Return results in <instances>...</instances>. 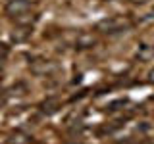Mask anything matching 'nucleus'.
<instances>
[{
  "label": "nucleus",
  "mask_w": 154,
  "mask_h": 144,
  "mask_svg": "<svg viewBox=\"0 0 154 144\" xmlns=\"http://www.w3.org/2000/svg\"><path fill=\"white\" fill-rule=\"evenodd\" d=\"M150 79H152V81H154V69H152V71H150Z\"/></svg>",
  "instance_id": "4"
},
{
  "label": "nucleus",
  "mask_w": 154,
  "mask_h": 144,
  "mask_svg": "<svg viewBox=\"0 0 154 144\" xmlns=\"http://www.w3.org/2000/svg\"><path fill=\"white\" fill-rule=\"evenodd\" d=\"M135 4H143V2H146V0H133Z\"/></svg>",
  "instance_id": "3"
},
{
  "label": "nucleus",
  "mask_w": 154,
  "mask_h": 144,
  "mask_svg": "<svg viewBox=\"0 0 154 144\" xmlns=\"http://www.w3.org/2000/svg\"><path fill=\"white\" fill-rule=\"evenodd\" d=\"M29 8H31V2H29V0H10L8 6H6V12L17 17V16H21V14H27Z\"/></svg>",
  "instance_id": "1"
},
{
  "label": "nucleus",
  "mask_w": 154,
  "mask_h": 144,
  "mask_svg": "<svg viewBox=\"0 0 154 144\" xmlns=\"http://www.w3.org/2000/svg\"><path fill=\"white\" fill-rule=\"evenodd\" d=\"M6 56H8V48H6V46H2V48H0V60H4Z\"/></svg>",
  "instance_id": "2"
}]
</instances>
